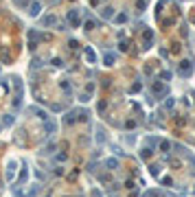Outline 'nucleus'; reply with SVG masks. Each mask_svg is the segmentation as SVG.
I'll use <instances>...</instances> for the list:
<instances>
[{"label":"nucleus","instance_id":"nucleus-1","mask_svg":"<svg viewBox=\"0 0 195 197\" xmlns=\"http://www.w3.org/2000/svg\"><path fill=\"white\" fill-rule=\"evenodd\" d=\"M68 22L72 24V27H79V22H81V20H79V11L72 9V11L68 13Z\"/></svg>","mask_w":195,"mask_h":197},{"label":"nucleus","instance_id":"nucleus-2","mask_svg":"<svg viewBox=\"0 0 195 197\" xmlns=\"http://www.w3.org/2000/svg\"><path fill=\"white\" fill-rule=\"evenodd\" d=\"M55 22H57V18L53 13H48V15L42 18V27H51V24H55Z\"/></svg>","mask_w":195,"mask_h":197},{"label":"nucleus","instance_id":"nucleus-3","mask_svg":"<svg viewBox=\"0 0 195 197\" xmlns=\"http://www.w3.org/2000/svg\"><path fill=\"white\" fill-rule=\"evenodd\" d=\"M29 13H31L33 18H35V15H40V13H42V5H40V2H33V5L29 7Z\"/></svg>","mask_w":195,"mask_h":197},{"label":"nucleus","instance_id":"nucleus-4","mask_svg":"<svg viewBox=\"0 0 195 197\" xmlns=\"http://www.w3.org/2000/svg\"><path fill=\"white\" fill-rule=\"evenodd\" d=\"M101 15H103L105 20H114V9H112V7H103V9H101Z\"/></svg>","mask_w":195,"mask_h":197},{"label":"nucleus","instance_id":"nucleus-5","mask_svg":"<svg viewBox=\"0 0 195 197\" xmlns=\"http://www.w3.org/2000/svg\"><path fill=\"white\" fill-rule=\"evenodd\" d=\"M180 72L184 77H189L191 75V61H182V66H180Z\"/></svg>","mask_w":195,"mask_h":197},{"label":"nucleus","instance_id":"nucleus-6","mask_svg":"<svg viewBox=\"0 0 195 197\" xmlns=\"http://www.w3.org/2000/svg\"><path fill=\"white\" fill-rule=\"evenodd\" d=\"M86 59H88L90 64H94V61H96V53L92 51V48H86Z\"/></svg>","mask_w":195,"mask_h":197},{"label":"nucleus","instance_id":"nucleus-7","mask_svg":"<svg viewBox=\"0 0 195 197\" xmlns=\"http://www.w3.org/2000/svg\"><path fill=\"white\" fill-rule=\"evenodd\" d=\"M103 59H105V64H108V66H114L116 55H114V53H105V57H103Z\"/></svg>","mask_w":195,"mask_h":197},{"label":"nucleus","instance_id":"nucleus-8","mask_svg":"<svg viewBox=\"0 0 195 197\" xmlns=\"http://www.w3.org/2000/svg\"><path fill=\"white\" fill-rule=\"evenodd\" d=\"M160 149H162L164 153H169V149H171V142H169V140H160Z\"/></svg>","mask_w":195,"mask_h":197},{"label":"nucleus","instance_id":"nucleus-9","mask_svg":"<svg viewBox=\"0 0 195 197\" xmlns=\"http://www.w3.org/2000/svg\"><path fill=\"white\" fill-rule=\"evenodd\" d=\"M105 166H110V169H112V171H114V169H116V166H118V162H116V160H114V158H110V160H108V162H105Z\"/></svg>","mask_w":195,"mask_h":197},{"label":"nucleus","instance_id":"nucleus-10","mask_svg":"<svg viewBox=\"0 0 195 197\" xmlns=\"http://www.w3.org/2000/svg\"><path fill=\"white\" fill-rule=\"evenodd\" d=\"M114 20L116 22H127V15L125 13H118V15H114Z\"/></svg>","mask_w":195,"mask_h":197},{"label":"nucleus","instance_id":"nucleus-11","mask_svg":"<svg viewBox=\"0 0 195 197\" xmlns=\"http://www.w3.org/2000/svg\"><path fill=\"white\" fill-rule=\"evenodd\" d=\"M46 132H55V123L53 120H46Z\"/></svg>","mask_w":195,"mask_h":197},{"label":"nucleus","instance_id":"nucleus-12","mask_svg":"<svg viewBox=\"0 0 195 197\" xmlns=\"http://www.w3.org/2000/svg\"><path fill=\"white\" fill-rule=\"evenodd\" d=\"M149 156H151V149H142V151H140V158H145V160H147Z\"/></svg>","mask_w":195,"mask_h":197},{"label":"nucleus","instance_id":"nucleus-13","mask_svg":"<svg viewBox=\"0 0 195 197\" xmlns=\"http://www.w3.org/2000/svg\"><path fill=\"white\" fill-rule=\"evenodd\" d=\"M11 123H13V118H11V116H5V118H2V125H5V127H9Z\"/></svg>","mask_w":195,"mask_h":197},{"label":"nucleus","instance_id":"nucleus-14","mask_svg":"<svg viewBox=\"0 0 195 197\" xmlns=\"http://www.w3.org/2000/svg\"><path fill=\"white\" fill-rule=\"evenodd\" d=\"M164 107L171 110V107H173V98H167V101H164Z\"/></svg>","mask_w":195,"mask_h":197},{"label":"nucleus","instance_id":"nucleus-15","mask_svg":"<svg viewBox=\"0 0 195 197\" xmlns=\"http://www.w3.org/2000/svg\"><path fill=\"white\" fill-rule=\"evenodd\" d=\"M145 197H158V193H156V191H149V193L145 195Z\"/></svg>","mask_w":195,"mask_h":197}]
</instances>
